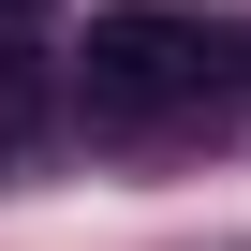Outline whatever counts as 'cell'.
Masks as SVG:
<instances>
[{"label":"cell","instance_id":"6da1fadb","mask_svg":"<svg viewBox=\"0 0 251 251\" xmlns=\"http://www.w3.org/2000/svg\"><path fill=\"white\" fill-rule=\"evenodd\" d=\"M222 89H236V45L207 15H177V0H118V15H89V45H74L89 133H177V118H207Z\"/></svg>","mask_w":251,"mask_h":251},{"label":"cell","instance_id":"7a4b0ae2","mask_svg":"<svg viewBox=\"0 0 251 251\" xmlns=\"http://www.w3.org/2000/svg\"><path fill=\"white\" fill-rule=\"evenodd\" d=\"M45 133H59V74H45L30 45H0V177H15Z\"/></svg>","mask_w":251,"mask_h":251},{"label":"cell","instance_id":"3957f363","mask_svg":"<svg viewBox=\"0 0 251 251\" xmlns=\"http://www.w3.org/2000/svg\"><path fill=\"white\" fill-rule=\"evenodd\" d=\"M30 15H45V0H0V30H30Z\"/></svg>","mask_w":251,"mask_h":251},{"label":"cell","instance_id":"277c9868","mask_svg":"<svg viewBox=\"0 0 251 251\" xmlns=\"http://www.w3.org/2000/svg\"><path fill=\"white\" fill-rule=\"evenodd\" d=\"M236 74H251V59H236Z\"/></svg>","mask_w":251,"mask_h":251}]
</instances>
